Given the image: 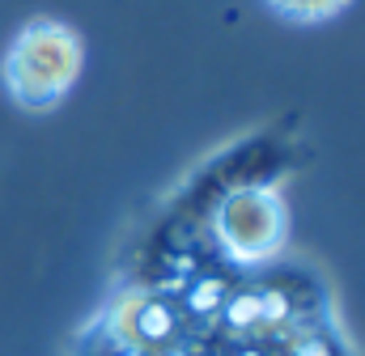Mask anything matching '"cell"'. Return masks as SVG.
Masks as SVG:
<instances>
[{"mask_svg": "<svg viewBox=\"0 0 365 356\" xmlns=\"http://www.w3.org/2000/svg\"><path fill=\"white\" fill-rule=\"evenodd\" d=\"M340 0H276V9L284 13H302V17H323V13H331Z\"/></svg>", "mask_w": 365, "mask_h": 356, "instance_id": "2", "label": "cell"}, {"mask_svg": "<svg viewBox=\"0 0 365 356\" xmlns=\"http://www.w3.org/2000/svg\"><path fill=\"white\" fill-rule=\"evenodd\" d=\"M289 153L208 157L128 234L68 356H361L323 267L293 246Z\"/></svg>", "mask_w": 365, "mask_h": 356, "instance_id": "1", "label": "cell"}]
</instances>
